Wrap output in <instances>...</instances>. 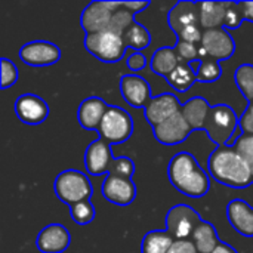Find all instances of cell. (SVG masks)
<instances>
[{"instance_id": "5", "label": "cell", "mask_w": 253, "mask_h": 253, "mask_svg": "<svg viewBox=\"0 0 253 253\" xmlns=\"http://www.w3.org/2000/svg\"><path fill=\"white\" fill-rule=\"evenodd\" d=\"M239 129V117L227 104L213 105L209 111L203 130L218 147L228 145L236 130Z\"/></svg>"}, {"instance_id": "10", "label": "cell", "mask_w": 253, "mask_h": 253, "mask_svg": "<svg viewBox=\"0 0 253 253\" xmlns=\"http://www.w3.org/2000/svg\"><path fill=\"white\" fill-rule=\"evenodd\" d=\"M119 7L120 1H90L80 15V27L86 34L104 31Z\"/></svg>"}, {"instance_id": "27", "label": "cell", "mask_w": 253, "mask_h": 253, "mask_svg": "<svg viewBox=\"0 0 253 253\" xmlns=\"http://www.w3.org/2000/svg\"><path fill=\"white\" fill-rule=\"evenodd\" d=\"M123 39H125L126 46L133 49L135 52H141L147 49L151 43L150 31L142 24H138L136 21L126 30V33L123 34Z\"/></svg>"}, {"instance_id": "29", "label": "cell", "mask_w": 253, "mask_h": 253, "mask_svg": "<svg viewBox=\"0 0 253 253\" xmlns=\"http://www.w3.org/2000/svg\"><path fill=\"white\" fill-rule=\"evenodd\" d=\"M197 74V80L203 82V83H212L219 80L221 74H222V68H221V62L212 58H205L200 59V64L196 70Z\"/></svg>"}, {"instance_id": "8", "label": "cell", "mask_w": 253, "mask_h": 253, "mask_svg": "<svg viewBox=\"0 0 253 253\" xmlns=\"http://www.w3.org/2000/svg\"><path fill=\"white\" fill-rule=\"evenodd\" d=\"M236 52V42L228 33V30L212 28L205 30L200 42V59L212 58L216 61L230 59Z\"/></svg>"}, {"instance_id": "24", "label": "cell", "mask_w": 253, "mask_h": 253, "mask_svg": "<svg viewBox=\"0 0 253 253\" xmlns=\"http://www.w3.org/2000/svg\"><path fill=\"white\" fill-rule=\"evenodd\" d=\"M191 240L196 245V249L199 251V253H212L221 243L216 228L208 221H202L197 225V228L191 236Z\"/></svg>"}, {"instance_id": "34", "label": "cell", "mask_w": 253, "mask_h": 253, "mask_svg": "<svg viewBox=\"0 0 253 253\" xmlns=\"http://www.w3.org/2000/svg\"><path fill=\"white\" fill-rule=\"evenodd\" d=\"M242 22H243V19H242V13H240L237 1H228L224 28L225 30H237L242 25Z\"/></svg>"}, {"instance_id": "31", "label": "cell", "mask_w": 253, "mask_h": 253, "mask_svg": "<svg viewBox=\"0 0 253 253\" xmlns=\"http://www.w3.org/2000/svg\"><path fill=\"white\" fill-rule=\"evenodd\" d=\"M96 211L90 200L76 203L70 206V216L77 225H87L95 219Z\"/></svg>"}, {"instance_id": "4", "label": "cell", "mask_w": 253, "mask_h": 253, "mask_svg": "<svg viewBox=\"0 0 253 253\" xmlns=\"http://www.w3.org/2000/svg\"><path fill=\"white\" fill-rule=\"evenodd\" d=\"M53 190L56 197L68 206L86 202L93 194V187L87 175L76 169L61 172L53 182Z\"/></svg>"}, {"instance_id": "26", "label": "cell", "mask_w": 253, "mask_h": 253, "mask_svg": "<svg viewBox=\"0 0 253 253\" xmlns=\"http://www.w3.org/2000/svg\"><path fill=\"white\" fill-rule=\"evenodd\" d=\"M168 83L178 92H187L196 82H197V74L196 70L191 67V64L181 62L166 79Z\"/></svg>"}, {"instance_id": "23", "label": "cell", "mask_w": 253, "mask_h": 253, "mask_svg": "<svg viewBox=\"0 0 253 253\" xmlns=\"http://www.w3.org/2000/svg\"><path fill=\"white\" fill-rule=\"evenodd\" d=\"M181 64V59L175 50V47H170V46H163V47H159L154 53H153V58H151V62H150V67L151 70L168 79L169 74Z\"/></svg>"}, {"instance_id": "40", "label": "cell", "mask_w": 253, "mask_h": 253, "mask_svg": "<svg viewBox=\"0 0 253 253\" xmlns=\"http://www.w3.org/2000/svg\"><path fill=\"white\" fill-rule=\"evenodd\" d=\"M122 6L127 9L129 12H132L133 15H136L138 12H142L144 9H147L150 6V1H122Z\"/></svg>"}, {"instance_id": "28", "label": "cell", "mask_w": 253, "mask_h": 253, "mask_svg": "<svg viewBox=\"0 0 253 253\" xmlns=\"http://www.w3.org/2000/svg\"><path fill=\"white\" fill-rule=\"evenodd\" d=\"M234 82L246 101L249 104L253 102V65L242 64L234 71Z\"/></svg>"}, {"instance_id": "13", "label": "cell", "mask_w": 253, "mask_h": 253, "mask_svg": "<svg viewBox=\"0 0 253 253\" xmlns=\"http://www.w3.org/2000/svg\"><path fill=\"white\" fill-rule=\"evenodd\" d=\"M15 114L16 117L30 126H36L43 123L49 116V105L47 102L34 93H24L18 96L15 101Z\"/></svg>"}, {"instance_id": "16", "label": "cell", "mask_w": 253, "mask_h": 253, "mask_svg": "<svg viewBox=\"0 0 253 253\" xmlns=\"http://www.w3.org/2000/svg\"><path fill=\"white\" fill-rule=\"evenodd\" d=\"M182 108L181 101L178 99V96H175L170 92L162 93L159 96H154L148 105L144 108V114L147 122L156 127L160 123H163L165 120L170 119L172 116H175L176 113H179Z\"/></svg>"}, {"instance_id": "15", "label": "cell", "mask_w": 253, "mask_h": 253, "mask_svg": "<svg viewBox=\"0 0 253 253\" xmlns=\"http://www.w3.org/2000/svg\"><path fill=\"white\" fill-rule=\"evenodd\" d=\"M120 92L123 99L133 108H145L153 99L148 82L136 74H125L120 79Z\"/></svg>"}, {"instance_id": "38", "label": "cell", "mask_w": 253, "mask_h": 253, "mask_svg": "<svg viewBox=\"0 0 253 253\" xmlns=\"http://www.w3.org/2000/svg\"><path fill=\"white\" fill-rule=\"evenodd\" d=\"M126 65L127 68H130L132 71H139L144 70L147 67V58L142 52H133L127 56L126 59Z\"/></svg>"}, {"instance_id": "11", "label": "cell", "mask_w": 253, "mask_h": 253, "mask_svg": "<svg viewBox=\"0 0 253 253\" xmlns=\"http://www.w3.org/2000/svg\"><path fill=\"white\" fill-rule=\"evenodd\" d=\"M19 59L30 67H49L61 59V49L47 40H33L19 49Z\"/></svg>"}, {"instance_id": "41", "label": "cell", "mask_w": 253, "mask_h": 253, "mask_svg": "<svg viewBox=\"0 0 253 253\" xmlns=\"http://www.w3.org/2000/svg\"><path fill=\"white\" fill-rule=\"evenodd\" d=\"M212 253H239V252H237L233 246H230L228 243L221 242V243L216 246V249H215Z\"/></svg>"}, {"instance_id": "30", "label": "cell", "mask_w": 253, "mask_h": 253, "mask_svg": "<svg viewBox=\"0 0 253 253\" xmlns=\"http://www.w3.org/2000/svg\"><path fill=\"white\" fill-rule=\"evenodd\" d=\"M135 22V15L132 12H129L127 9H125L122 6V1H120V7L113 13V18L110 21V25L107 30L119 34V36H123L126 33V30Z\"/></svg>"}, {"instance_id": "1", "label": "cell", "mask_w": 253, "mask_h": 253, "mask_svg": "<svg viewBox=\"0 0 253 253\" xmlns=\"http://www.w3.org/2000/svg\"><path fill=\"white\" fill-rule=\"evenodd\" d=\"M168 176L170 184L187 197H203L211 188L209 175L200 168L197 159L187 151H181L170 159Z\"/></svg>"}, {"instance_id": "18", "label": "cell", "mask_w": 253, "mask_h": 253, "mask_svg": "<svg viewBox=\"0 0 253 253\" xmlns=\"http://www.w3.org/2000/svg\"><path fill=\"white\" fill-rule=\"evenodd\" d=\"M110 105L99 96H89L83 99L77 110L79 125L86 130H98Z\"/></svg>"}, {"instance_id": "36", "label": "cell", "mask_w": 253, "mask_h": 253, "mask_svg": "<svg viewBox=\"0 0 253 253\" xmlns=\"http://www.w3.org/2000/svg\"><path fill=\"white\" fill-rule=\"evenodd\" d=\"M168 253H199V251L196 249V245L193 243L191 239H181V240H173Z\"/></svg>"}, {"instance_id": "22", "label": "cell", "mask_w": 253, "mask_h": 253, "mask_svg": "<svg viewBox=\"0 0 253 253\" xmlns=\"http://www.w3.org/2000/svg\"><path fill=\"white\" fill-rule=\"evenodd\" d=\"M211 108L212 107L209 105V102L205 98L194 96L182 104L181 113L185 117V120L188 122V125L191 126V129L199 130V129L205 127V123H206Z\"/></svg>"}, {"instance_id": "42", "label": "cell", "mask_w": 253, "mask_h": 253, "mask_svg": "<svg viewBox=\"0 0 253 253\" xmlns=\"http://www.w3.org/2000/svg\"><path fill=\"white\" fill-rule=\"evenodd\" d=\"M248 165H249V169H251V173H252V178H253V159L248 160Z\"/></svg>"}, {"instance_id": "17", "label": "cell", "mask_w": 253, "mask_h": 253, "mask_svg": "<svg viewBox=\"0 0 253 253\" xmlns=\"http://www.w3.org/2000/svg\"><path fill=\"white\" fill-rule=\"evenodd\" d=\"M70 243V231L61 224H50L44 227L36 239V246L42 253H64Z\"/></svg>"}, {"instance_id": "21", "label": "cell", "mask_w": 253, "mask_h": 253, "mask_svg": "<svg viewBox=\"0 0 253 253\" xmlns=\"http://www.w3.org/2000/svg\"><path fill=\"white\" fill-rule=\"evenodd\" d=\"M200 25L203 30L222 28L228 9V1H197Z\"/></svg>"}, {"instance_id": "37", "label": "cell", "mask_w": 253, "mask_h": 253, "mask_svg": "<svg viewBox=\"0 0 253 253\" xmlns=\"http://www.w3.org/2000/svg\"><path fill=\"white\" fill-rule=\"evenodd\" d=\"M239 126L242 127L243 133L253 135V102L248 105V108L239 117Z\"/></svg>"}, {"instance_id": "39", "label": "cell", "mask_w": 253, "mask_h": 253, "mask_svg": "<svg viewBox=\"0 0 253 253\" xmlns=\"http://www.w3.org/2000/svg\"><path fill=\"white\" fill-rule=\"evenodd\" d=\"M237 4L242 13V19L253 22V1H237Z\"/></svg>"}, {"instance_id": "32", "label": "cell", "mask_w": 253, "mask_h": 253, "mask_svg": "<svg viewBox=\"0 0 253 253\" xmlns=\"http://www.w3.org/2000/svg\"><path fill=\"white\" fill-rule=\"evenodd\" d=\"M173 47H175L181 62L191 64V62H196V61H200V46H197L194 43L176 40V44Z\"/></svg>"}, {"instance_id": "14", "label": "cell", "mask_w": 253, "mask_h": 253, "mask_svg": "<svg viewBox=\"0 0 253 253\" xmlns=\"http://www.w3.org/2000/svg\"><path fill=\"white\" fill-rule=\"evenodd\" d=\"M191 132H193V129L188 125V122L185 120V117L182 116L181 111L176 113L175 116H172L170 119L165 120L159 126L153 127L154 138L163 145L182 144L190 136Z\"/></svg>"}, {"instance_id": "7", "label": "cell", "mask_w": 253, "mask_h": 253, "mask_svg": "<svg viewBox=\"0 0 253 253\" xmlns=\"http://www.w3.org/2000/svg\"><path fill=\"white\" fill-rule=\"evenodd\" d=\"M98 133L99 138L111 147L123 144L133 133V120L126 110L116 105H110L98 127Z\"/></svg>"}, {"instance_id": "6", "label": "cell", "mask_w": 253, "mask_h": 253, "mask_svg": "<svg viewBox=\"0 0 253 253\" xmlns=\"http://www.w3.org/2000/svg\"><path fill=\"white\" fill-rule=\"evenodd\" d=\"M84 47L90 55L107 64L119 62L125 56L127 49L123 36H119L110 30L86 34Z\"/></svg>"}, {"instance_id": "12", "label": "cell", "mask_w": 253, "mask_h": 253, "mask_svg": "<svg viewBox=\"0 0 253 253\" xmlns=\"http://www.w3.org/2000/svg\"><path fill=\"white\" fill-rule=\"evenodd\" d=\"M101 193L104 199L117 206H129L136 199V185L132 178H125L119 175H107L102 182Z\"/></svg>"}, {"instance_id": "2", "label": "cell", "mask_w": 253, "mask_h": 253, "mask_svg": "<svg viewBox=\"0 0 253 253\" xmlns=\"http://www.w3.org/2000/svg\"><path fill=\"white\" fill-rule=\"evenodd\" d=\"M211 176L230 188H246L253 184L248 162L237 153L234 147H218L208 160Z\"/></svg>"}, {"instance_id": "3", "label": "cell", "mask_w": 253, "mask_h": 253, "mask_svg": "<svg viewBox=\"0 0 253 253\" xmlns=\"http://www.w3.org/2000/svg\"><path fill=\"white\" fill-rule=\"evenodd\" d=\"M84 168L92 176L101 175H119L132 178L135 173V163L129 157H113L111 145L98 138L89 144L84 153Z\"/></svg>"}, {"instance_id": "33", "label": "cell", "mask_w": 253, "mask_h": 253, "mask_svg": "<svg viewBox=\"0 0 253 253\" xmlns=\"http://www.w3.org/2000/svg\"><path fill=\"white\" fill-rule=\"evenodd\" d=\"M0 67H1V83L0 87L1 89H7L10 86H13L18 82V68L15 65V62H12L7 58H1L0 59Z\"/></svg>"}, {"instance_id": "25", "label": "cell", "mask_w": 253, "mask_h": 253, "mask_svg": "<svg viewBox=\"0 0 253 253\" xmlns=\"http://www.w3.org/2000/svg\"><path fill=\"white\" fill-rule=\"evenodd\" d=\"M173 240L166 230L148 231L141 242V253H168Z\"/></svg>"}, {"instance_id": "35", "label": "cell", "mask_w": 253, "mask_h": 253, "mask_svg": "<svg viewBox=\"0 0 253 253\" xmlns=\"http://www.w3.org/2000/svg\"><path fill=\"white\" fill-rule=\"evenodd\" d=\"M234 148L237 150V153L248 162L253 159V135L243 133L234 144Z\"/></svg>"}, {"instance_id": "9", "label": "cell", "mask_w": 253, "mask_h": 253, "mask_svg": "<svg viewBox=\"0 0 253 253\" xmlns=\"http://www.w3.org/2000/svg\"><path fill=\"white\" fill-rule=\"evenodd\" d=\"M203 219L188 205H175L166 213V231L175 239H191L194 230Z\"/></svg>"}, {"instance_id": "19", "label": "cell", "mask_w": 253, "mask_h": 253, "mask_svg": "<svg viewBox=\"0 0 253 253\" xmlns=\"http://www.w3.org/2000/svg\"><path fill=\"white\" fill-rule=\"evenodd\" d=\"M227 218L231 227L243 237H253V208L242 199H234L227 206Z\"/></svg>"}, {"instance_id": "20", "label": "cell", "mask_w": 253, "mask_h": 253, "mask_svg": "<svg viewBox=\"0 0 253 253\" xmlns=\"http://www.w3.org/2000/svg\"><path fill=\"white\" fill-rule=\"evenodd\" d=\"M168 24L176 36L184 28L200 24L197 1H188V0L178 1L168 13Z\"/></svg>"}]
</instances>
